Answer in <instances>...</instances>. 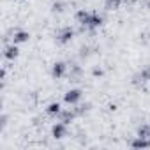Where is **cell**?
Segmentation results:
<instances>
[{
	"label": "cell",
	"mask_w": 150,
	"mask_h": 150,
	"mask_svg": "<svg viewBox=\"0 0 150 150\" xmlns=\"http://www.w3.org/2000/svg\"><path fill=\"white\" fill-rule=\"evenodd\" d=\"M65 2H62V0H57V2H53V6H51V11L53 13H62L64 9H65Z\"/></svg>",
	"instance_id": "obj_15"
},
{
	"label": "cell",
	"mask_w": 150,
	"mask_h": 150,
	"mask_svg": "<svg viewBox=\"0 0 150 150\" xmlns=\"http://www.w3.org/2000/svg\"><path fill=\"white\" fill-rule=\"evenodd\" d=\"M72 37H74V30L71 27H64L57 32V42L58 44H67L72 41Z\"/></svg>",
	"instance_id": "obj_4"
},
{
	"label": "cell",
	"mask_w": 150,
	"mask_h": 150,
	"mask_svg": "<svg viewBox=\"0 0 150 150\" xmlns=\"http://www.w3.org/2000/svg\"><path fill=\"white\" fill-rule=\"evenodd\" d=\"M131 146H132V148H150V139H148V138H139V136H136V138L131 141Z\"/></svg>",
	"instance_id": "obj_11"
},
{
	"label": "cell",
	"mask_w": 150,
	"mask_h": 150,
	"mask_svg": "<svg viewBox=\"0 0 150 150\" xmlns=\"http://www.w3.org/2000/svg\"><path fill=\"white\" fill-rule=\"evenodd\" d=\"M0 120H2V127H6V124H7V115H2V118H0Z\"/></svg>",
	"instance_id": "obj_20"
},
{
	"label": "cell",
	"mask_w": 150,
	"mask_h": 150,
	"mask_svg": "<svg viewBox=\"0 0 150 150\" xmlns=\"http://www.w3.org/2000/svg\"><path fill=\"white\" fill-rule=\"evenodd\" d=\"M74 113H76V117H83L85 113H88L90 110V103H78V104H74Z\"/></svg>",
	"instance_id": "obj_13"
},
{
	"label": "cell",
	"mask_w": 150,
	"mask_h": 150,
	"mask_svg": "<svg viewBox=\"0 0 150 150\" xmlns=\"http://www.w3.org/2000/svg\"><path fill=\"white\" fill-rule=\"evenodd\" d=\"M136 136H139V138H148V124H143L141 127H138Z\"/></svg>",
	"instance_id": "obj_17"
},
{
	"label": "cell",
	"mask_w": 150,
	"mask_h": 150,
	"mask_svg": "<svg viewBox=\"0 0 150 150\" xmlns=\"http://www.w3.org/2000/svg\"><path fill=\"white\" fill-rule=\"evenodd\" d=\"M67 76H69L71 81H80L83 78V67L80 64H71L69 71H67Z\"/></svg>",
	"instance_id": "obj_6"
},
{
	"label": "cell",
	"mask_w": 150,
	"mask_h": 150,
	"mask_svg": "<svg viewBox=\"0 0 150 150\" xmlns=\"http://www.w3.org/2000/svg\"><path fill=\"white\" fill-rule=\"evenodd\" d=\"M20 55V50H18V44H7L6 48H4V57L7 58V60H14L16 57Z\"/></svg>",
	"instance_id": "obj_9"
},
{
	"label": "cell",
	"mask_w": 150,
	"mask_h": 150,
	"mask_svg": "<svg viewBox=\"0 0 150 150\" xmlns=\"http://www.w3.org/2000/svg\"><path fill=\"white\" fill-rule=\"evenodd\" d=\"M94 53V48L92 46H81L80 48V57L81 58H87V57H90Z\"/></svg>",
	"instance_id": "obj_16"
},
{
	"label": "cell",
	"mask_w": 150,
	"mask_h": 150,
	"mask_svg": "<svg viewBox=\"0 0 150 150\" xmlns=\"http://www.w3.org/2000/svg\"><path fill=\"white\" fill-rule=\"evenodd\" d=\"M146 81H150V65H145L139 72H136L132 76V85H136V87H141Z\"/></svg>",
	"instance_id": "obj_3"
},
{
	"label": "cell",
	"mask_w": 150,
	"mask_h": 150,
	"mask_svg": "<svg viewBox=\"0 0 150 150\" xmlns=\"http://www.w3.org/2000/svg\"><path fill=\"white\" fill-rule=\"evenodd\" d=\"M74 18H76V21L81 25V30H83V32H85V30L94 32V30L99 28V27L103 25V21H104L99 13H96V11H85V9H80Z\"/></svg>",
	"instance_id": "obj_1"
},
{
	"label": "cell",
	"mask_w": 150,
	"mask_h": 150,
	"mask_svg": "<svg viewBox=\"0 0 150 150\" xmlns=\"http://www.w3.org/2000/svg\"><path fill=\"white\" fill-rule=\"evenodd\" d=\"M122 4H124V0H104V7L108 11H117V9H120Z\"/></svg>",
	"instance_id": "obj_14"
},
{
	"label": "cell",
	"mask_w": 150,
	"mask_h": 150,
	"mask_svg": "<svg viewBox=\"0 0 150 150\" xmlns=\"http://www.w3.org/2000/svg\"><path fill=\"white\" fill-rule=\"evenodd\" d=\"M138 2H139V0H124V4H127V6H134Z\"/></svg>",
	"instance_id": "obj_19"
},
{
	"label": "cell",
	"mask_w": 150,
	"mask_h": 150,
	"mask_svg": "<svg viewBox=\"0 0 150 150\" xmlns=\"http://www.w3.org/2000/svg\"><path fill=\"white\" fill-rule=\"evenodd\" d=\"M74 118H76V113H74V110H62L60 115H58V120L64 122V124H67V125H69Z\"/></svg>",
	"instance_id": "obj_10"
},
{
	"label": "cell",
	"mask_w": 150,
	"mask_h": 150,
	"mask_svg": "<svg viewBox=\"0 0 150 150\" xmlns=\"http://www.w3.org/2000/svg\"><path fill=\"white\" fill-rule=\"evenodd\" d=\"M60 111H62V106L58 104V103H50L48 104V108H46V115L48 117H58L60 115Z\"/></svg>",
	"instance_id": "obj_12"
},
{
	"label": "cell",
	"mask_w": 150,
	"mask_h": 150,
	"mask_svg": "<svg viewBox=\"0 0 150 150\" xmlns=\"http://www.w3.org/2000/svg\"><path fill=\"white\" fill-rule=\"evenodd\" d=\"M28 39H30V34H28L27 30L18 28V30H14V32H13V42H14V44H23V42H28Z\"/></svg>",
	"instance_id": "obj_8"
},
{
	"label": "cell",
	"mask_w": 150,
	"mask_h": 150,
	"mask_svg": "<svg viewBox=\"0 0 150 150\" xmlns=\"http://www.w3.org/2000/svg\"><path fill=\"white\" fill-rule=\"evenodd\" d=\"M67 71H69V65L65 62H55L53 67H51V76L57 78V80H60V78H64L65 74H67Z\"/></svg>",
	"instance_id": "obj_5"
},
{
	"label": "cell",
	"mask_w": 150,
	"mask_h": 150,
	"mask_svg": "<svg viewBox=\"0 0 150 150\" xmlns=\"http://www.w3.org/2000/svg\"><path fill=\"white\" fill-rule=\"evenodd\" d=\"M92 74H94V76H96V78H97V76H103V74H104V71H103V69H101V67H96V69H94V71H92Z\"/></svg>",
	"instance_id": "obj_18"
},
{
	"label": "cell",
	"mask_w": 150,
	"mask_h": 150,
	"mask_svg": "<svg viewBox=\"0 0 150 150\" xmlns=\"http://www.w3.org/2000/svg\"><path fill=\"white\" fill-rule=\"evenodd\" d=\"M51 134H53V138L55 139H62V138H65L67 136V124H64V122H57V124H53V127H51Z\"/></svg>",
	"instance_id": "obj_7"
},
{
	"label": "cell",
	"mask_w": 150,
	"mask_h": 150,
	"mask_svg": "<svg viewBox=\"0 0 150 150\" xmlns=\"http://www.w3.org/2000/svg\"><path fill=\"white\" fill-rule=\"evenodd\" d=\"M81 97H83V90L81 88H71V90H67L64 94V103L74 106V104H78L81 101Z\"/></svg>",
	"instance_id": "obj_2"
}]
</instances>
